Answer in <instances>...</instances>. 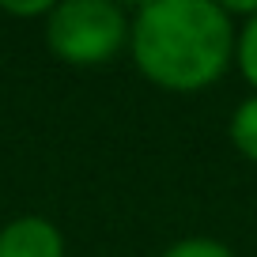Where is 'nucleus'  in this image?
Wrapping results in <instances>:
<instances>
[{"instance_id":"nucleus-3","label":"nucleus","mask_w":257,"mask_h":257,"mask_svg":"<svg viewBox=\"0 0 257 257\" xmlns=\"http://www.w3.org/2000/svg\"><path fill=\"white\" fill-rule=\"evenodd\" d=\"M0 257H64V234L42 216H19L0 227Z\"/></svg>"},{"instance_id":"nucleus-1","label":"nucleus","mask_w":257,"mask_h":257,"mask_svg":"<svg viewBox=\"0 0 257 257\" xmlns=\"http://www.w3.org/2000/svg\"><path fill=\"white\" fill-rule=\"evenodd\" d=\"M238 27L216 0H148L128 23L140 76L163 91H204L227 72Z\"/></svg>"},{"instance_id":"nucleus-2","label":"nucleus","mask_w":257,"mask_h":257,"mask_svg":"<svg viewBox=\"0 0 257 257\" xmlns=\"http://www.w3.org/2000/svg\"><path fill=\"white\" fill-rule=\"evenodd\" d=\"M128 23L133 19L113 0H64L46 16V46L72 68H95L128 46Z\"/></svg>"},{"instance_id":"nucleus-4","label":"nucleus","mask_w":257,"mask_h":257,"mask_svg":"<svg viewBox=\"0 0 257 257\" xmlns=\"http://www.w3.org/2000/svg\"><path fill=\"white\" fill-rule=\"evenodd\" d=\"M231 144L242 159L257 163V95L242 98L231 113Z\"/></svg>"},{"instance_id":"nucleus-6","label":"nucleus","mask_w":257,"mask_h":257,"mask_svg":"<svg viewBox=\"0 0 257 257\" xmlns=\"http://www.w3.org/2000/svg\"><path fill=\"white\" fill-rule=\"evenodd\" d=\"M163 257H234V249L219 238H208V234H193V238L174 242Z\"/></svg>"},{"instance_id":"nucleus-5","label":"nucleus","mask_w":257,"mask_h":257,"mask_svg":"<svg viewBox=\"0 0 257 257\" xmlns=\"http://www.w3.org/2000/svg\"><path fill=\"white\" fill-rule=\"evenodd\" d=\"M234 61H238L242 80L253 87L257 95V12L238 27V38H234Z\"/></svg>"},{"instance_id":"nucleus-7","label":"nucleus","mask_w":257,"mask_h":257,"mask_svg":"<svg viewBox=\"0 0 257 257\" xmlns=\"http://www.w3.org/2000/svg\"><path fill=\"white\" fill-rule=\"evenodd\" d=\"M49 8H53V4H46V0H27V4L4 0V4H0V12H8V16H49Z\"/></svg>"}]
</instances>
